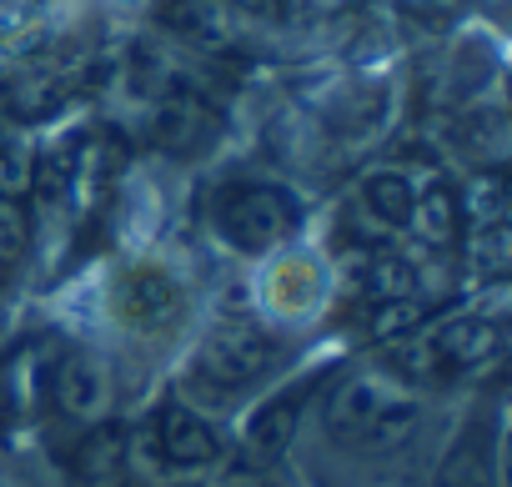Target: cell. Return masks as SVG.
<instances>
[{"label":"cell","mask_w":512,"mask_h":487,"mask_svg":"<svg viewBox=\"0 0 512 487\" xmlns=\"http://www.w3.org/2000/svg\"><path fill=\"white\" fill-rule=\"evenodd\" d=\"M417 422L422 402L377 372H357L327 397V432L357 452H392L417 432Z\"/></svg>","instance_id":"1"},{"label":"cell","mask_w":512,"mask_h":487,"mask_svg":"<svg viewBox=\"0 0 512 487\" xmlns=\"http://www.w3.org/2000/svg\"><path fill=\"white\" fill-rule=\"evenodd\" d=\"M216 226L236 252H272L292 236L297 206L282 186H236L216 206Z\"/></svg>","instance_id":"2"},{"label":"cell","mask_w":512,"mask_h":487,"mask_svg":"<svg viewBox=\"0 0 512 487\" xmlns=\"http://www.w3.org/2000/svg\"><path fill=\"white\" fill-rule=\"evenodd\" d=\"M277 337L267 332V327H256V322H221L211 337H206V347H201V372L211 377V382H221V387H246V382H256L262 372H272V362H277Z\"/></svg>","instance_id":"3"},{"label":"cell","mask_w":512,"mask_h":487,"mask_svg":"<svg viewBox=\"0 0 512 487\" xmlns=\"http://www.w3.org/2000/svg\"><path fill=\"white\" fill-rule=\"evenodd\" d=\"M111 307H116V317L126 322V327H136V332H171L176 322H181V307H186V297H181V282L166 272V267H126L121 277H116V287H111Z\"/></svg>","instance_id":"4"},{"label":"cell","mask_w":512,"mask_h":487,"mask_svg":"<svg viewBox=\"0 0 512 487\" xmlns=\"http://www.w3.org/2000/svg\"><path fill=\"white\" fill-rule=\"evenodd\" d=\"M151 136H156L166 151H176V156H201V151L221 136V116L211 111L206 96L176 86V91H166V96L156 101Z\"/></svg>","instance_id":"5"},{"label":"cell","mask_w":512,"mask_h":487,"mask_svg":"<svg viewBox=\"0 0 512 487\" xmlns=\"http://www.w3.org/2000/svg\"><path fill=\"white\" fill-rule=\"evenodd\" d=\"M427 342V362L432 377H452V372H477L502 352V332L487 317H452L437 332L422 337Z\"/></svg>","instance_id":"6"},{"label":"cell","mask_w":512,"mask_h":487,"mask_svg":"<svg viewBox=\"0 0 512 487\" xmlns=\"http://www.w3.org/2000/svg\"><path fill=\"white\" fill-rule=\"evenodd\" d=\"M156 447H161V457H166L171 467H181V472H201V467H211V462L221 457L216 432H211L206 417H196L191 407H166V412H161V422H156Z\"/></svg>","instance_id":"7"},{"label":"cell","mask_w":512,"mask_h":487,"mask_svg":"<svg viewBox=\"0 0 512 487\" xmlns=\"http://www.w3.org/2000/svg\"><path fill=\"white\" fill-rule=\"evenodd\" d=\"M56 407L66 417H81V422H96L111 407V377L91 352H71L56 367Z\"/></svg>","instance_id":"8"},{"label":"cell","mask_w":512,"mask_h":487,"mask_svg":"<svg viewBox=\"0 0 512 487\" xmlns=\"http://www.w3.org/2000/svg\"><path fill=\"white\" fill-rule=\"evenodd\" d=\"M437 487H497L492 477V442L482 427H467L462 442L447 452L442 472H437Z\"/></svg>","instance_id":"9"},{"label":"cell","mask_w":512,"mask_h":487,"mask_svg":"<svg viewBox=\"0 0 512 487\" xmlns=\"http://www.w3.org/2000/svg\"><path fill=\"white\" fill-rule=\"evenodd\" d=\"M297 422H302V387L297 392H282V397H272L262 412L251 417V432H246V442H251V452H262V457H277L287 442H292V432H297Z\"/></svg>","instance_id":"10"},{"label":"cell","mask_w":512,"mask_h":487,"mask_svg":"<svg viewBox=\"0 0 512 487\" xmlns=\"http://www.w3.org/2000/svg\"><path fill=\"white\" fill-rule=\"evenodd\" d=\"M362 201H367V211L382 221V226H407V216H412V201H417V186L407 181V171H372L367 181H362Z\"/></svg>","instance_id":"11"},{"label":"cell","mask_w":512,"mask_h":487,"mask_svg":"<svg viewBox=\"0 0 512 487\" xmlns=\"http://www.w3.org/2000/svg\"><path fill=\"white\" fill-rule=\"evenodd\" d=\"M407 226H417V236L427 241V247H447V241L457 236V196H452L447 186H427V191H417Z\"/></svg>","instance_id":"12"},{"label":"cell","mask_w":512,"mask_h":487,"mask_svg":"<svg viewBox=\"0 0 512 487\" xmlns=\"http://www.w3.org/2000/svg\"><path fill=\"white\" fill-rule=\"evenodd\" d=\"M121 462H126V432L121 427H96L81 442V452H76V467H81V477L91 487H111L116 472H121Z\"/></svg>","instance_id":"13"},{"label":"cell","mask_w":512,"mask_h":487,"mask_svg":"<svg viewBox=\"0 0 512 487\" xmlns=\"http://www.w3.org/2000/svg\"><path fill=\"white\" fill-rule=\"evenodd\" d=\"M166 26H176L196 46H226V21L211 0H176V6H166Z\"/></svg>","instance_id":"14"},{"label":"cell","mask_w":512,"mask_h":487,"mask_svg":"<svg viewBox=\"0 0 512 487\" xmlns=\"http://www.w3.org/2000/svg\"><path fill=\"white\" fill-rule=\"evenodd\" d=\"M422 322H427V307H422L417 297H387V302H377V312H372V337H382V342H407L412 332H422Z\"/></svg>","instance_id":"15"},{"label":"cell","mask_w":512,"mask_h":487,"mask_svg":"<svg viewBox=\"0 0 512 487\" xmlns=\"http://www.w3.org/2000/svg\"><path fill=\"white\" fill-rule=\"evenodd\" d=\"M507 262H512V236H507V226H502V221L477 226V231H472V267L487 272V277H502Z\"/></svg>","instance_id":"16"},{"label":"cell","mask_w":512,"mask_h":487,"mask_svg":"<svg viewBox=\"0 0 512 487\" xmlns=\"http://www.w3.org/2000/svg\"><path fill=\"white\" fill-rule=\"evenodd\" d=\"M367 292H372L377 302H387V297H412V272H407L402 262H392V257H377V262L367 267Z\"/></svg>","instance_id":"17"},{"label":"cell","mask_w":512,"mask_h":487,"mask_svg":"<svg viewBox=\"0 0 512 487\" xmlns=\"http://www.w3.org/2000/svg\"><path fill=\"white\" fill-rule=\"evenodd\" d=\"M236 6L256 21H272V26H297L307 21V0H236Z\"/></svg>","instance_id":"18"},{"label":"cell","mask_w":512,"mask_h":487,"mask_svg":"<svg viewBox=\"0 0 512 487\" xmlns=\"http://www.w3.org/2000/svg\"><path fill=\"white\" fill-rule=\"evenodd\" d=\"M21 252H26V216H21L16 201L0 196V262H11Z\"/></svg>","instance_id":"19"},{"label":"cell","mask_w":512,"mask_h":487,"mask_svg":"<svg viewBox=\"0 0 512 487\" xmlns=\"http://www.w3.org/2000/svg\"><path fill=\"white\" fill-rule=\"evenodd\" d=\"M26 186H31V161L21 151H0V196L16 201Z\"/></svg>","instance_id":"20"},{"label":"cell","mask_w":512,"mask_h":487,"mask_svg":"<svg viewBox=\"0 0 512 487\" xmlns=\"http://www.w3.org/2000/svg\"><path fill=\"white\" fill-rule=\"evenodd\" d=\"M0 282H6V262H0Z\"/></svg>","instance_id":"21"}]
</instances>
